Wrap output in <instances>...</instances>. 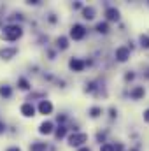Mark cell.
Returning <instances> with one entry per match:
<instances>
[{
  "label": "cell",
  "instance_id": "cell-12",
  "mask_svg": "<svg viewBox=\"0 0 149 151\" xmlns=\"http://www.w3.org/2000/svg\"><path fill=\"white\" fill-rule=\"evenodd\" d=\"M82 14H84L86 19H93V18H95V16H93V14H95V9H93V7H86V9L82 11Z\"/></svg>",
  "mask_w": 149,
  "mask_h": 151
},
{
  "label": "cell",
  "instance_id": "cell-8",
  "mask_svg": "<svg viewBox=\"0 0 149 151\" xmlns=\"http://www.w3.org/2000/svg\"><path fill=\"white\" fill-rule=\"evenodd\" d=\"M39 132H40L42 135H49V134L53 132V123H51V121H44V123H40Z\"/></svg>",
  "mask_w": 149,
  "mask_h": 151
},
{
  "label": "cell",
  "instance_id": "cell-21",
  "mask_svg": "<svg viewBox=\"0 0 149 151\" xmlns=\"http://www.w3.org/2000/svg\"><path fill=\"white\" fill-rule=\"evenodd\" d=\"M100 151H114V146H112V144H104V146L100 148Z\"/></svg>",
  "mask_w": 149,
  "mask_h": 151
},
{
  "label": "cell",
  "instance_id": "cell-2",
  "mask_svg": "<svg viewBox=\"0 0 149 151\" xmlns=\"http://www.w3.org/2000/svg\"><path fill=\"white\" fill-rule=\"evenodd\" d=\"M84 142H88V135H86V134H74V135L69 137V144L74 146V148L82 146Z\"/></svg>",
  "mask_w": 149,
  "mask_h": 151
},
{
  "label": "cell",
  "instance_id": "cell-25",
  "mask_svg": "<svg viewBox=\"0 0 149 151\" xmlns=\"http://www.w3.org/2000/svg\"><path fill=\"white\" fill-rule=\"evenodd\" d=\"M7 151H21V150H19V148H16V146H14V148H9V150H7Z\"/></svg>",
  "mask_w": 149,
  "mask_h": 151
},
{
  "label": "cell",
  "instance_id": "cell-13",
  "mask_svg": "<svg viewBox=\"0 0 149 151\" xmlns=\"http://www.w3.org/2000/svg\"><path fill=\"white\" fill-rule=\"evenodd\" d=\"M130 95H132L133 99H140V97H144V88H142V86H139V88H135Z\"/></svg>",
  "mask_w": 149,
  "mask_h": 151
},
{
  "label": "cell",
  "instance_id": "cell-10",
  "mask_svg": "<svg viewBox=\"0 0 149 151\" xmlns=\"http://www.w3.org/2000/svg\"><path fill=\"white\" fill-rule=\"evenodd\" d=\"M46 150H47L46 142H34L30 146V151H46Z\"/></svg>",
  "mask_w": 149,
  "mask_h": 151
},
{
  "label": "cell",
  "instance_id": "cell-14",
  "mask_svg": "<svg viewBox=\"0 0 149 151\" xmlns=\"http://www.w3.org/2000/svg\"><path fill=\"white\" fill-rule=\"evenodd\" d=\"M11 93H12V91H11V88H9V86H2V88H0V95H2V97L9 99V97H11Z\"/></svg>",
  "mask_w": 149,
  "mask_h": 151
},
{
  "label": "cell",
  "instance_id": "cell-20",
  "mask_svg": "<svg viewBox=\"0 0 149 151\" xmlns=\"http://www.w3.org/2000/svg\"><path fill=\"white\" fill-rule=\"evenodd\" d=\"M140 42H142V47H149V37L148 35H142V37H140Z\"/></svg>",
  "mask_w": 149,
  "mask_h": 151
},
{
  "label": "cell",
  "instance_id": "cell-16",
  "mask_svg": "<svg viewBox=\"0 0 149 151\" xmlns=\"http://www.w3.org/2000/svg\"><path fill=\"white\" fill-rule=\"evenodd\" d=\"M107 30H109L107 23H98V25H97V32H100V34H107Z\"/></svg>",
  "mask_w": 149,
  "mask_h": 151
},
{
  "label": "cell",
  "instance_id": "cell-26",
  "mask_svg": "<svg viewBox=\"0 0 149 151\" xmlns=\"http://www.w3.org/2000/svg\"><path fill=\"white\" fill-rule=\"evenodd\" d=\"M79 151H91L90 148H79Z\"/></svg>",
  "mask_w": 149,
  "mask_h": 151
},
{
  "label": "cell",
  "instance_id": "cell-9",
  "mask_svg": "<svg viewBox=\"0 0 149 151\" xmlns=\"http://www.w3.org/2000/svg\"><path fill=\"white\" fill-rule=\"evenodd\" d=\"M105 16H107V19H109V21H117V19H119V11H117V9H114V7H111V9H107Z\"/></svg>",
  "mask_w": 149,
  "mask_h": 151
},
{
  "label": "cell",
  "instance_id": "cell-23",
  "mask_svg": "<svg viewBox=\"0 0 149 151\" xmlns=\"http://www.w3.org/2000/svg\"><path fill=\"white\" fill-rule=\"evenodd\" d=\"M114 151H123V146H121V144H117V146H114Z\"/></svg>",
  "mask_w": 149,
  "mask_h": 151
},
{
  "label": "cell",
  "instance_id": "cell-4",
  "mask_svg": "<svg viewBox=\"0 0 149 151\" xmlns=\"http://www.w3.org/2000/svg\"><path fill=\"white\" fill-rule=\"evenodd\" d=\"M116 58H117L119 62H126V60L130 58L128 47H117V49H116Z\"/></svg>",
  "mask_w": 149,
  "mask_h": 151
},
{
  "label": "cell",
  "instance_id": "cell-5",
  "mask_svg": "<svg viewBox=\"0 0 149 151\" xmlns=\"http://www.w3.org/2000/svg\"><path fill=\"white\" fill-rule=\"evenodd\" d=\"M21 114L27 116V118H32V116H35V107H34L30 102H27V104L21 106Z\"/></svg>",
  "mask_w": 149,
  "mask_h": 151
},
{
  "label": "cell",
  "instance_id": "cell-3",
  "mask_svg": "<svg viewBox=\"0 0 149 151\" xmlns=\"http://www.w3.org/2000/svg\"><path fill=\"white\" fill-rule=\"evenodd\" d=\"M84 35H86L84 27H81V25H74V27H72V30H70V37L74 39V40H81Z\"/></svg>",
  "mask_w": 149,
  "mask_h": 151
},
{
  "label": "cell",
  "instance_id": "cell-7",
  "mask_svg": "<svg viewBox=\"0 0 149 151\" xmlns=\"http://www.w3.org/2000/svg\"><path fill=\"white\" fill-rule=\"evenodd\" d=\"M39 111H40V114H49L53 111V104H51L49 100H42V102L39 104Z\"/></svg>",
  "mask_w": 149,
  "mask_h": 151
},
{
  "label": "cell",
  "instance_id": "cell-17",
  "mask_svg": "<svg viewBox=\"0 0 149 151\" xmlns=\"http://www.w3.org/2000/svg\"><path fill=\"white\" fill-rule=\"evenodd\" d=\"M18 84H19V88H21V90H28V88H30V84H28V81H27L25 77H19Z\"/></svg>",
  "mask_w": 149,
  "mask_h": 151
},
{
  "label": "cell",
  "instance_id": "cell-11",
  "mask_svg": "<svg viewBox=\"0 0 149 151\" xmlns=\"http://www.w3.org/2000/svg\"><path fill=\"white\" fill-rule=\"evenodd\" d=\"M14 55H16V49H2V51H0V56L5 58V60H9V58L14 56Z\"/></svg>",
  "mask_w": 149,
  "mask_h": 151
},
{
  "label": "cell",
  "instance_id": "cell-22",
  "mask_svg": "<svg viewBox=\"0 0 149 151\" xmlns=\"http://www.w3.org/2000/svg\"><path fill=\"white\" fill-rule=\"evenodd\" d=\"M144 121H146V123H149V109H146V111H144Z\"/></svg>",
  "mask_w": 149,
  "mask_h": 151
},
{
  "label": "cell",
  "instance_id": "cell-15",
  "mask_svg": "<svg viewBox=\"0 0 149 151\" xmlns=\"http://www.w3.org/2000/svg\"><path fill=\"white\" fill-rule=\"evenodd\" d=\"M65 134H67V130H65V127H58V128H56V132H54V135H56V139H62V137H65Z\"/></svg>",
  "mask_w": 149,
  "mask_h": 151
},
{
  "label": "cell",
  "instance_id": "cell-1",
  "mask_svg": "<svg viewBox=\"0 0 149 151\" xmlns=\"http://www.w3.org/2000/svg\"><path fill=\"white\" fill-rule=\"evenodd\" d=\"M21 34H23V30H21V27L19 25H9V27H5L4 28V39L5 40H16V39L21 37Z\"/></svg>",
  "mask_w": 149,
  "mask_h": 151
},
{
  "label": "cell",
  "instance_id": "cell-27",
  "mask_svg": "<svg viewBox=\"0 0 149 151\" xmlns=\"http://www.w3.org/2000/svg\"><path fill=\"white\" fill-rule=\"evenodd\" d=\"M130 151H137V150H130Z\"/></svg>",
  "mask_w": 149,
  "mask_h": 151
},
{
  "label": "cell",
  "instance_id": "cell-18",
  "mask_svg": "<svg viewBox=\"0 0 149 151\" xmlns=\"http://www.w3.org/2000/svg\"><path fill=\"white\" fill-rule=\"evenodd\" d=\"M56 42H58V47H62V49H67V46H69V44H67V39H65V37H60Z\"/></svg>",
  "mask_w": 149,
  "mask_h": 151
},
{
  "label": "cell",
  "instance_id": "cell-6",
  "mask_svg": "<svg viewBox=\"0 0 149 151\" xmlns=\"http://www.w3.org/2000/svg\"><path fill=\"white\" fill-rule=\"evenodd\" d=\"M69 65H70V69H72V70H75V72H81V70L84 69V65H86V63H84L82 60H79V58H72Z\"/></svg>",
  "mask_w": 149,
  "mask_h": 151
},
{
  "label": "cell",
  "instance_id": "cell-24",
  "mask_svg": "<svg viewBox=\"0 0 149 151\" xmlns=\"http://www.w3.org/2000/svg\"><path fill=\"white\" fill-rule=\"evenodd\" d=\"M4 130H5V125H4V123H0V134H2Z\"/></svg>",
  "mask_w": 149,
  "mask_h": 151
},
{
  "label": "cell",
  "instance_id": "cell-19",
  "mask_svg": "<svg viewBox=\"0 0 149 151\" xmlns=\"http://www.w3.org/2000/svg\"><path fill=\"white\" fill-rule=\"evenodd\" d=\"M90 114H91V118H98V116L102 114V109H100V107H93V109L90 111Z\"/></svg>",
  "mask_w": 149,
  "mask_h": 151
}]
</instances>
